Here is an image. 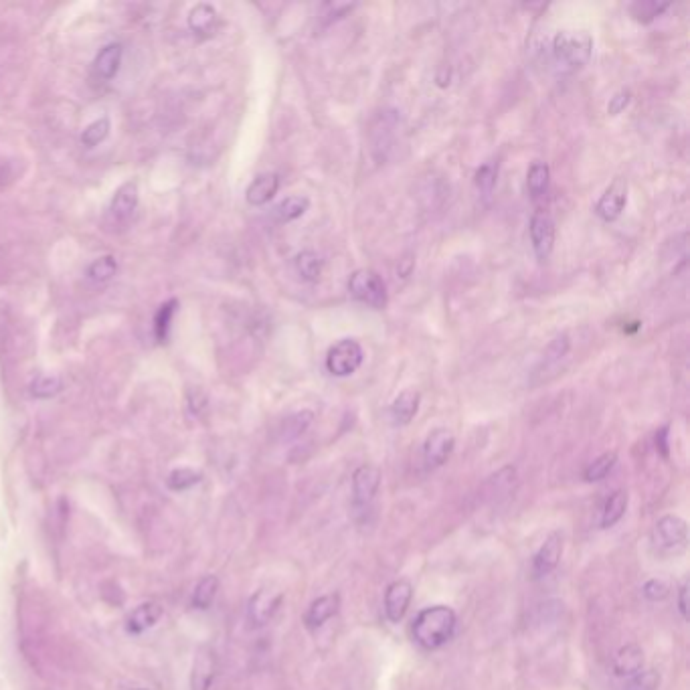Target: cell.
<instances>
[{
  "label": "cell",
  "mask_w": 690,
  "mask_h": 690,
  "mask_svg": "<svg viewBox=\"0 0 690 690\" xmlns=\"http://www.w3.org/2000/svg\"><path fill=\"white\" fill-rule=\"evenodd\" d=\"M458 626V616L448 606H431L417 614L411 626L413 640L423 650H438L446 646Z\"/></svg>",
  "instance_id": "1"
},
{
  "label": "cell",
  "mask_w": 690,
  "mask_h": 690,
  "mask_svg": "<svg viewBox=\"0 0 690 690\" xmlns=\"http://www.w3.org/2000/svg\"><path fill=\"white\" fill-rule=\"evenodd\" d=\"M593 55V39L585 31H561L553 39V57L561 71L583 69Z\"/></svg>",
  "instance_id": "2"
},
{
  "label": "cell",
  "mask_w": 690,
  "mask_h": 690,
  "mask_svg": "<svg viewBox=\"0 0 690 690\" xmlns=\"http://www.w3.org/2000/svg\"><path fill=\"white\" fill-rule=\"evenodd\" d=\"M349 292L355 300L361 304L373 308V310H383L387 306V288L381 276L373 270H357L349 278Z\"/></svg>",
  "instance_id": "3"
},
{
  "label": "cell",
  "mask_w": 690,
  "mask_h": 690,
  "mask_svg": "<svg viewBox=\"0 0 690 690\" xmlns=\"http://www.w3.org/2000/svg\"><path fill=\"white\" fill-rule=\"evenodd\" d=\"M365 361L363 347L353 338H342L326 355V369L334 377H349L359 371Z\"/></svg>",
  "instance_id": "4"
},
{
  "label": "cell",
  "mask_w": 690,
  "mask_h": 690,
  "mask_svg": "<svg viewBox=\"0 0 690 690\" xmlns=\"http://www.w3.org/2000/svg\"><path fill=\"white\" fill-rule=\"evenodd\" d=\"M282 591L278 589H260L255 591L247 603V620L253 628H264L274 620L282 606Z\"/></svg>",
  "instance_id": "5"
},
{
  "label": "cell",
  "mask_w": 690,
  "mask_h": 690,
  "mask_svg": "<svg viewBox=\"0 0 690 690\" xmlns=\"http://www.w3.org/2000/svg\"><path fill=\"white\" fill-rule=\"evenodd\" d=\"M456 446V438L450 429L438 427L431 431L423 444V462L429 470H436L448 462Z\"/></svg>",
  "instance_id": "6"
},
{
  "label": "cell",
  "mask_w": 690,
  "mask_h": 690,
  "mask_svg": "<svg viewBox=\"0 0 690 690\" xmlns=\"http://www.w3.org/2000/svg\"><path fill=\"white\" fill-rule=\"evenodd\" d=\"M654 543L664 551H678L684 549L688 539L686 521L676 514H666L654 527Z\"/></svg>",
  "instance_id": "7"
},
{
  "label": "cell",
  "mask_w": 690,
  "mask_h": 690,
  "mask_svg": "<svg viewBox=\"0 0 690 690\" xmlns=\"http://www.w3.org/2000/svg\"><path fill=\"white\" fill-rule=\"evenodd\" d=\"M529 231H531V243H533L537 260L547 262L555 247V223L551 215L545 211H537L531 217Z\"/></svg>",
  "instance_id": "8"
},
{
  "label": "cell",
  "mask_w": 690,
  "mask_h": 690,
  "mask_svg": "<svg viewBox=\"0 0 690 690\" xmlns=\"http://www.w3.org/2000/svg\"><path fill=\"white\" fill-rule=\"evenodd\" d=\"M411 597H413V585L407 579H397L393 581L387 591H385V614L387 620L393 624H399L409 606H411Z\"/></svg>",
  "instance_id": "9"
},
{
  "label": "cell",
  "mask_w": 690,
  "mask_h": 690,
  "mask_svg": "<svg viewBox=\"0 0 690 690\" xmlns=\"http://www.w3.org/2000/svg\"><path fill=\"white\" fill-rule=\"evenodd\" d=\"M381 486V470L373 464H363L353 474V498L357 506H369Z\"/></svg>",
  "instance_id": "10"
},
{
  "label": "cell",
  "mask_w": 690,
  "mask_h": 690,
  "mask_svg": "<svg viewBox=\"0 0 690 690\" xmlns=\"http://www.w3.org/2000/svg\"><path fill=\"white\" fill-rule=\"evenodd\" d=\"M626 203H628V183H626V179H616L608 189H606V193H603L601 195V199H599V203H597V207H595V213L603 219V221H616L620 215H622V211H624V207H626Z\"/></svg>",
  "instance_id": "11"
},
{
  "label": "cell",
  "mask_w": 690,
  "mask_h": 690,
  "mask_svg": "<svg viewBox=\"0 0 690 690\" xmlns=\"http://www.w3.org/2000/svg\"><path fill=\"white\" fill-rule=\"evenodd\" d=\"M563 555V535L551 533L533 559V571L537 577H545L557 569Z\"/></svg>",
  "instance_id": "12"
},
{
  "label": "cell",
  "mask_w": 690,
  "mask_h": 690,
  "mask_svg": "<svg viewBox=\"0 0 690 690\" xmlns=\"http://www.w3.org/2000/svg\"><path fill=\"white\" fill-rule=\"evenodd\" d=\"M340 608V595L338 593H328L310 603V608L304 616V624L310 630L322 628L328 620H332L338 614Z\"/></svg>",
  "instance_id": "13"
},
{
  "label": "cell",
  "mask_w": 690,
  "mask_h": 690,
  "mask_svg": "<svg viewBox=\"0 0 690 690\" xmlns=\"http://www.w3.org/2000/svg\"><path fill=\"white\" fill-rule=\"evenodd\" d=\"M278 189H280V177L276 175V172H262V175H257L247 187L245 199L253 207H262L276 197Z\"/></svg>",
  "instance_id": "14"
},
{
  "label": "cell",
  "mask_w": 690,
  "mask_h": 690,
  "mask_svg": "<svg viewBox=\"0 0 690 690\" xmlns=\"http://www.w3.org/2000/svg\"><path fill=\"white\" fill-rule=\"evenodd\" d=\"M217 674V660L215 652L211 648H201L197 652L193 674H191V688L193 690H211V684L215 682Z\"/></svg>",
  "instance_id": "15"
},
{
  "label": "cell",
  "mask_w": 690,
  "mask_h": 690,
  "mask_svg": "<svg viewBox=\"0 0 690 690\" xmlns=\"http://www.w3.org/2000/svg\"><path fill=\"white\" fill-rule=\"evenodd\" d=\"M138 199H140V193H138V183L136 181H128L124 183L116 193H114V199H112V205H110V215L124 223L128 221L134 211L138 209Z\"/></svg>",
  "instance_id": "16"
},
{
  "label": "cell",
  "mask_w": 690,
  "mask_h": 690,
  "mask_svg": "<svg viewBox=\"0 0 690 690\" xmlns=\"http://www.w3.org/2000/svg\"><path fill=\"white\" fill-rule=\"evenodd\" d=\"M644 670V650L638 644L622 646L614 658V672L616 676H634Z\"/></svg>",
  "instance_id": "17"
},
{
  "label": "cell",
  "mask_w": 690,
  "mask_h": 690,
  "mask_svg": "<svg viewBox=\"0 0 690 690\" xmlns=\"http://www.w3.org/2000/svg\"><path fill=\"white\" fill-rule=\"evenodd\" d=\"M419 401H421V397L415 389H405L403 393H399L395 397V401L391 403V421L395 425L411 423V419L417 415Z\"/></svg>",
  "instance_id": "18"
},
{
  "label": "cell",
  "mask_w": 690,
  "mask_h": 690,
  "mask_svg": "<svg viewBox=\"0 0 690 690\" xmlns=\"http://www.w3.org/2000/svg\"><path fill=\"white\" fill-rule=\"evenodd\" d=\"M162 618V608L158 606V603H142V606H138L130 618H128V624H126V630L130 634H142L146 630H150L152 626H156V622Z\"/></svg>",
  "instance_id": "19"
},
{
  "label": "cell",
  "mask_w": 690,
  "mask_h": 690,
  "mask_svg": "<svg viewBox=\"0 0 690 690\" xmlns=\"http://www.w3.org/2000/svg\"><path fill=\"white\" fill-rule=\"evenodd\" d=\"M120 63H122V45L110 43L98 53V57L94 61V71L102 79H112L118 73Z\"/></svg>",
  "instance_id": "20"
},
{
  "label": "cell",
  "mask_w": 690,
  "mask_h": 690,
  "mask_svg": "<svg viewBox=\"0 0 690 690\" xmlns=\"http://www.w3.org/2000/svg\"><path fill=\"white\" fill-rule=\"evenodd\" d=\"M187 23H189V29H191L195 35L207 37V35H211V33L215 31L217 11H215L211 5H207V3H199L197 7L191 9Z\"/></svg>",
  "instance_id": "21"
},
{
  "label": "cell",
  "mask_w": 690,
  "mask_h": 690,
  "mask_svg": "<svg viewBox=\"0 0 690 690\" xmlns=\"http://www.w3.org/2000/svg\"><path fill=\"white\" fill-rule=\"evenodd\" d=\"M628 510V492L626 490H616L606 504H603V512H601V527L603 529H610L616 523L622 521V516Z\"/></svg>",
  "instance_id": "22"
},
{
  "label": "cell",
  "mask_w": 690,
  "mask_h": 690,
  "mask_svg": "<svg viewBox=\"0 0 690 690\" xmlns=\"http://www.w3.org/2000/svg\"><path fill=\"white\" fill-rule=\"evenodd\" d=\"M314 421V413L304 409V411H298V413H292L290 417L284 419L282 423V429H280V438L284 442H292V440H298L304 431L310 427V423Z\"/></svg>",
  "instance_id": "23"
},
{
  "label": "cell",
  "mask_w": 690,
  "mask_h": 690,
  "mask_svg": "<svg viewBox=\"0 0 690 690\" xmlns=\"http://www.w3.org/2000/svg\"><path fill=\"white\" fill-rule=\"evenodd\" d=\"M308 207H310L308 197L292 195V197H286L282 203H278V207L274 209V215H276L278 221L290 223V221L300 219L308 211Z\"/></svg>",
  "instance_id": "24"
},
{
  "label": "cell",
  "mask_w": 690,
  "mask_h": 690,
  "mask_svg": "<svg viewBox=\"0 0 690 690\" xmlns=\"http://www.w3.org/2000/svg\"><path fill=\"white\" fill-rule=\"evenodd\" d=\"M296 270L306 282H318L322 274V260L316 251H302L296 255Z\"/></svg>",
  "instance_id": "25"
},
{
  "label": "cell",
  "mask_w": 690,
  "mask_h": 690,
  "mask_svg": "<svg viewBox=\"0 0 690 690\" xmlns=\"http://www.w3.org/2000/svg\"><path fill=\"white\" fill-rule=\"evenodd\" d=\"M549 177H551V170L545 162H533L529 168V175H527V187L533 199H539L547 193L549 187Z\"/></svg>",
  "instance_id": "26"
},
{
  "label": "cell",
  "mask_w": 690,
  "mask_h": 690,
  "mask_svg": "<svg viewBox=\"0 0 690 690\" xmlns=\"http://www.w3.org/2000/svg\"><path fill=\"white\" fill-rule=\"evenodd\" d=\"M118 274V262L114 255H102L94 260L88 268V278L96 284H106Z\"/></svg>",
  "instance_id": "27"
},
{
  "label": "cell",
  "mask_w": 690,
  "mask_h": 690,
  "mask_svg": "<svg viewBox=\"0 0 690 690\" xmlns=\"http://www.w3.org/2000/svg\"><path fill=\"white\" fill-rule=\"evenodd\" d=\"M217 589H219V579L215 575H207L203 577L197 587H195V593H193V608L197 610H209L211 608V603L217 595Z\"/></svg>",
  "instance_id": "28"
},
{
  "label": "cell",
  "mask_w": 690,
  "mask_h": 690,
  "mask_svg": "<svg viewBox=\"0 0 690 690\" xmlns=\"http://www.w3.org/2000/svg\"><path fill=\"white\" fill-rule=\"evenodd\" d=\"M177 306H179V302H177L175 298H172V300L164 302V304L158 308V312H156V316H154V338H156L158 342H166V340H168L172 316H175Z\"/></svg>",
  "instance_id": "29"
},
{
  "label": "cell",
  "mask_w": 690,
  "mask_h": 690,
  "mask_svg": "<svg viewBox=\"0 0 690 690\" xmlns=\"http://www.w3.org/2000/svg\"><path fill=\"white\" fill-rule=\"evenodd\" d=\"M618 462V454L616 452H608V454H603L599 456L597 460H593L587 468H585V482H601L603 478H608L610 472L614 470Z\"/></svg>",
  "instance_id": "30"
},
{
  "label": "cell",
  "mask_w": 690,
  "mask_h": 690,
  "mask_svg": "<svg viewBox=\"0 0 690 690\" xmlns=\"http://www.w3.org/2000/svg\"><path fill=\"white\" fill-rule=\"evenodd\" d=\"M110 128L112 126H110V120L106 116L94 120L90 126H85V130L81 132V144L88 146V148H96L98 144H102L108 138Z\"/></svg>",
  "instance_id": "31"
},
{
  "label": "cell",
  "mask_w": 690,
  "mask_h": 690,
  "mask_svg": "<svg viewBox=\"0 0 690 690\" xmlns=\"http://www.w3.org/2000/svg\"><path fill=\"white\" fill-rule=\"evenodd\" d=\"M201 480H203L201 472H197L193 468H177V470H172L170 476H168V488L170 490H177V492H183V490L193 488Z\"/></svg>",
  "instance_id": "32"
},
{
  "label": "cell",
  "mask_w": 690,
  "mask_h": 690,
  "mask_svg": "<svg viewBox=\"0 0 690 690\" xmlns=\"http://www.w3.org/2000/svg\"><path fill=\"white\" fill-rule=\"evenodd\" d=\"M63 389V383L55 375H39L31 383V395L37 399H51Z\"/></svg>",
  "instance_id": "33"
},
{
  "label": "cell",
  "mask_w": 690,
  "mask_h": 690,
  "mask_svg": "<svg viewBox=\"0 0 690 690\" xmlns=\"http://www.w3.org/2000/svg\"><path fill=\"white\" fill-rule=\"evenodd\" d=\"M569 353V336L567 334H559L551 344H549V349L545 353V359H543V369H553L557 363H561Z\"/></svg>",
  "instance_id": "34"
},
{
  "label": "cell",
  "mask_w": 690,
  "mask_h": 690,
  "mask_svg": "<svg viewBox=\"0 0 690 690\" xmlns=\"http://www.w3.org/2000/svg\"><path fill=\"white\" fill-rule=\"evenodd\" d=\"M496 179H498V162L490 160V162H484L478 170H476V177H474V183L476 187L484 193V195H490L494 185H496Z\"/></svg>",
  "instance_id": "35"
},
{
  "label": "cell",
  "mask_w": 690,
  "mask_h": 690,
  "mask_svg": "<svg viewBox=\"0 0 690 690\" xmlns=\"http://www.w3.org/2000/svg\"><path fill=\"white\" fill-rule=\"evenodd\" d=\"M660 674L656 670H640L630 678L624 690H658Z\"/></svg>",
  "instance_id": "36"
},
{
  "label": "cell",
  "mask_w": 690,
  "mask_h": 690,
  "mask_svg": "<svg viewBox=\"0 0 690 690\" xmlns=\"http://www.w3.org/2000/svg\"><path fill=\"white\" fill-rule=\"evenodd\" d=\"M670 5H658V3H650V0H642V3H636L632 5V15L642 21V23H650L654 21L656 17H660Z\"/></svg>",
  "instance_id": "37"
},
{
  "label": "cell",
  "mask_w": 690,
  "mask_h": 690,
  "mask_svg": "<svg viewBox=\"0 0 690 690\" xmlns=\"http://www.w3.org/2000/svg\"><path fill=\"white\" fill-rule=\"evenodd\" d=\"M642 591H644V597L650 599V601H664L670 595V587L664 581H660V579L646 581Z\"/></svg>",
  "instance_id": "38"
},
{
  "label": "cell",
  "mask_w": 690,
  "mask_h": 690,
  "mask_svg": "<svg viewBox=\"0 0 690 690\" xmlns=\"http://www.w3.org/2000/svg\"><path fill=\"white\" fill-rule=\"evenodd\" d=\"M630 102H632L630 90L618 92V94L610 100V104H608V114H610V116H620V114L630 106Z\"/></svg>",
  "instance_id": "39"
},
{
  "label": "cell",
  "mask_w": 690,
  "mask_h": 690,
  "mask_svg": "<svg viewBox=\"0 0 690 690\" xmlns=\"http://www.w3.org/2000/svg\"><path fill=\"white\" fill-rule=\"evenodd\" d=\"M678 612L682 620H688V583L686 581L678 589Z\"/></svg>",
  "instance_id": "40"
},
{
  "label": "cell",
  "mask_w": 690,
  "mask_h": 690,
  "mask_svg": "<svg viewBox=\"0 0 690 690\" xmlns=\"http://www.w3.org/2000/svg\"><path fill=\"white\" fill-rule=\"evenodd\" d=\"M656 448H658V452H660L664 458H668V454H670V450H668V425H664L662 429H658V434H656Z\"/></svg>",
  "instance_id": "41"
},
{
  "label": "cell",
  "mask_w": 690,
  "mask_h": 690,
  "mask_svg": "<svg viewBox=\"0 0 690 690\" xmlns=\"http://www.w3.org/2000/svg\"><path fill=\"white\" fill-rule=\"evenodd\" d=\"M134 690H148V688H134Z\"/></svg>",
  "instance_id": "42"
}]
</instances>
